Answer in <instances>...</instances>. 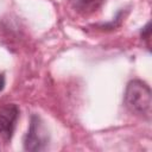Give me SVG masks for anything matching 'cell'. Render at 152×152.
Returning a JSON list of instances; mask_svg holds the SVG:
<instances>
[{
	"label": "cell",
	"mask_w": 152,
	"mask_h": 152,
	"mask_svg": "<svg viewBox=\"0 0 152 152\" xmlns=\"http://www.w3.org/2000/svg\"><path fill=\"white\" fill-rule=\"evenodd\" d=\"M124 102L131 113L146 119L151 118V89L147 83L140 80L128 82L124 95Z\"/></svg>",
	"instance_id": "obj_1"
},
{
	"label": "cell",
	"mask_w": 152,
	"mask_h": 152,
	"mask_svg": "<svg viewBox=\"0 0 152 152\" xmlns=\"http://www.w3.org/2000/svg\"><path fill=\"white\" fill-rule=\"evenodd\" d=\"M49 145V131L39 115L32 114L28 131L24 138V148L26 151H44Z\"/></svg>",
	"instance_id": "obj_2"
},
{
	"label": "cell",
	"mask_w": 152,
	"mask_h": 152,
	"mask_svg": "<svg viewBox=\"0 0 152 152\" xmlns=\"http://www.w3.org/2000/svg\"><path fill=\"white\" fill-rule=\"evenodd\" d=\"M19 115V108L17 104L11 103L0 109V140L8 142L13 135L15 122Z\"/></svg>",
	"instance_id": "obj_3"
},
{
	"label": "cell",
	"mask_w": 152,
	"mask_h": 152,
	"mask_svg": "<svg viewBox=\"0 0 152 152\" xmlns=\"http://www.w3.org/2000/svg\"><path fill=\"white\" fill-rule=\"evenodd\" d=\"M104 0H69L71 7L81 14H90L97 11Z\"/></svg>",
	"instance_id": "obj_4"
},
{
	"label": "cell",
	"mask_w": 152,
	"mask_h": 152,
	"mask_svg": "<svg viewBox=\"0 0 152 152\" xmlns=\"http://www.w3.org/2000/svg\"><path fill=\"white\" fill-rule=\"evenodd\" d=\"M141 37H142L144 39H146V40L150 39V23L142 28V31H141Z\"/></svg>",
	"instance_id": "obj_5"
},
{
	"label": "cell",
	"mask_w": 152,
	"mask_h": 152,
	"mask_svg": "<svg viewBox=\"0 0 152 152\" xmlns=\"http://www.w3.org/2000/svg\"><path fill=\"white\" fill-rule=\"evenodd\" d=\"M4 87H5V76L0 74V91L4 89Z\"/></svg>",
	"instance_id": "obj_6"
}]
</instances>
